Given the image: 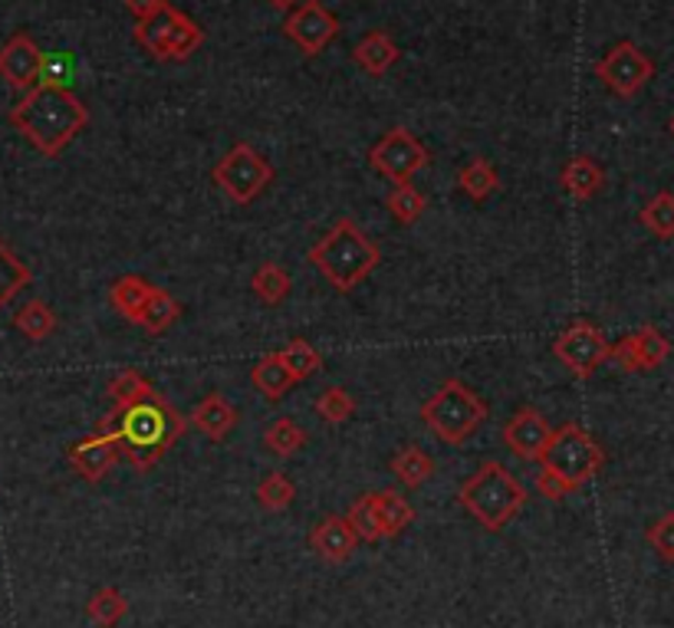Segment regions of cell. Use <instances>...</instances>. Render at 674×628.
Listing matches in <instances>:
<instances>
[{
    "label": "cell",
    "instance_id": "obj_1",
    "mask_svg": "<svg viewBox=\"0 0 674 628\" xmlns=\"http://www.w3.org/2000/svg\"><path fill=\"white\" fill-rule=\"evenodd\" d=\"M191 421L181 412L171 409V402H165L158 392L129 405V409H112L106 419L96 424V431H106L119 441L122 458L136 468V471H149L155 468L171 444L188 431Z\"/></svg>",
    "mask_w": 674,
    "mask_h": 628
},
{
    "label": "cell",
    "instance_id": "obj_2",
    "mask_svg": "<svg viewBox=\"0 0 674 628\" xmlns=\"http://www.w3.org/2000/svg\"><path fill=\"white\" fill-rule=\"evenodd\" d=\"M10 126L40 155L57 158L89 126V109L67 86H33L10 109Z\"/></svg>",
    "mask_w": 674,
    "mask_h": 628
},
{
    "label": "cell",
    "instance_id": "obj_3",
    "mask_svg": "<svg viewBox=\"0 0 674 628\" xmlns=\"http://www.w3.org/2000/svg\"><path fill=\"white\" fill-rule=\"evenodd\" d=\"M306 261L339 293H353L359 283L373 277L381 254H378L373 237H366V230L353 217H339L329 227V234L316 247H309Z\"/></svg>",
    "mask_w": 674,
    "mask_h": 628
},
{
    "label": "cell",
    "instance_id": "obj_4",
    "mask_svg": "<svg viewBox=\"0 0 674 628\" xmlns=\"http://www.w3.org/2000/svg\"><path fill=\"white\" fill-rule=\"evenodd\" d=\"M460 507L490 533L504 530L526 503V488L500 464V461H484L457 490Z\"/></svg>",
    "mask_w": 674,
    "mask_h": 628
},
{
    "label": "cell",
    "instance_id": "obj_5",
    "mask_svg": "<svg viewBox=\"0 0 674 628\" xmlns=\"http://www.w3.org/2000/svg\"><path fill=\"white\" fill-rule=\"evenodd\" d=\"M422 421L435 438L448 444H464L487 421V402L460 379H448L432 399H425Z\"/></svg>",
    "mask_w": 674,
    "mask_h": 628
},
{
    "label": "cell",
    "instance_id": "obj_6",
    "mask_svg": "<svg viewBox=\"0 0 674 628\" xmlns=\"http://www.w3.org/2000/svg\"><path fill=\"white\" fill-rule=\"evenodd\" d=\"M539 464H543V471L556 474L569 490H579L602 471L605 451L586 428H579L576 421H566L563 428L553 431L549 448L543 451Z\"/></svg>",
    "mask_w": 674,
    "mask_h": 628
},
{
    "label": "cell",
    "instance_id": "obj_7",
    "mask_svg": "<svg viewBox=\"0 0 674 628\" xmlns=\"http://www.w3.org/2000/svg\"><path fill=\"white\" fill-rule=\"evenodd\" d=\"M136 40L155 60H188L205 43V30L188 13H181L175 3L165 0L158 13L136 20Z\"/></svg>",
    "mask_w": 674,
    "mask_h": 628
},
{
    "label": "cell",
    "instance_id": "obj_8",
    "mask_svg": "<svg viewBox=\"0 0 674 628\" xmlns=\"http://www.w3.org/2000/svg\"><path fill=\"white\" fill-rule=\"evenodd\" d=\"M274 175H277L274 165L247 141H237L215 165V185L234 205H250L274 181Z\"/></svg>",
    "mask_w": 674,
    "mask_h": 628
},
{
    "label": "cell",
    "instance_id": "obj_9",
    "mask_svg": "<svg viewBox=\"0 0 674 628\" xmlns=\"http://www.w3.org/2000/svg\"><path fill=\"white\" fill-rule=\"evenodd\" d=\"M432 151L415 139L405 126H391L381 139L369 148V165L391 185L412 181L422 168H428Z\"/></svg>",
    "mask_w": 674,
    "mask_h": 628
},
{
    "label": "cell",
    "instance_id": "obj_10",
    "mask_svg": "<svg viewBox=\"0 0 674 628\" xmlns=\"http://www.w3.org/2000/svg\"><path fill=\"white\" fill-rule=\"evenodd\" d=\"M596 76L615 96L632 99V96H638L652 82L655 63H652V57L642 47H635L632 40H622L596 63Z\"/></svg>",
    "mask_w": 674,
    "mask_h": 628
},
{
    "label": "cell",
    "instance_id": "obj_11",
    "mask_svg": "<svg viewBox=\"0 0 674 628\" xmlns=\"http://www.w3.org/2000/svg\"><path fill=\"white\" fill-rule=\"evenodd\" d=\"M553 352H556V359H559L576 379H593L602 369V362L608 359L612 346L605 343V336H602V330L596 323L576 320V323H569V326L556 336Z\"/></svg>",
    "mask_w": 674,
    "mask_h": 628
},
{
    "label": "cell",
    "instance_id": "obj_12",
    "mask_svg": "<svg viewBox=\"0 0 674 628\" xmlns=\"http://www.w3.org/2000/svg\"><path fill=\"white\" fill-rule=\"evenodd\" d=\"M284 33L300 47L306 57H319L339 33V20L319 3V0H300L284 23Z\"/></svg>",
    "mask_w": 674,
    "mask_h": 628
},
{
    "label": "cell",
    "instance_id": "obj_13",
    "mask_svg": "<svg viewBox=\"0 0 674 628\" xmlns=\"http://www.w3.org/2000/svg\"><path fill=\"white\" fill-rule=\"evenodd\" d=\"M43 60H47V53L37 47V40H33L30 33H13V37L0 47V79H3L10 89L30 92L33 86H40Z\"/></svg>",
    "mask_w": 674,
    "mask_h": 628
},
{
    "label": "cell",
    "instance_id": "obj_14",
    "mask_svg": "<svg viewBox=\"0 0 674 628\" xmlns=\"http://www.w3.org/2000/svg\"><path fill=\"white\" fill-rule=\"evenodd\" d=\"M668 355H672V340L662 330H655V326L635 330L632 336L618 340L612 346V352H608V359H615L625 372H652Z\"/></svg>",
    "mask_w": 674,
    "mask_h": 628
},
{
    "label": "cell",
    "instance_id": "obj_15",
    "mask_svg": "<svg viewBox=\"0 0 674 628\" xmlns=\"http://www.w3.org/2000/svg\"><path fill=\"white\" fill-rule=\"evenodd\" d=\"M67 458H70L73 471L86 481V484H99V481L119 464L122 448H119V441H116L112 434H106V431H92L89 438H82V441L70 444Z\"/></svg>",
    "mask_w": 674,
    "mask_h": 628
},
{
    "label": "cell",
    "instance_id": "obj_16",
    "mask_svg": "<svg viewBox=\"0 0 674 628\" xmlns=\"http://www.w3.org/2000/svg\"><path fill=\"white\" fill-rule=\"evenodd\" d=\"M549 438H553V428L536 409H521L504 424V444L521 461H539L543 451L549 448Z\"/></svg>",
    "mask_w": 674,
    "mask_h": 628
},
{
    "label": "cell",
    "instance_id": "obj_17",
    "mask_svg": "<svg viewBox=\"0 0 674 628\" xmlns=\"http://www.w3.org/2000/svg\"><path fill=\"white\" fill-rule=\"evenodd\" d=\"M363 543V537L356 533L353 520L349 517H323L313 533H309V550L326 562H346V559L356 553V547Z\"/></svg>",
    "mask_w": 674,
    "mask_h": 628
},
{
    "label": "cell",
    "instance_id": "obj_18",
    "mask_svg": "<svg viewBox=\"0 0 674 628\" xmlns=\"http://www.w3.org/2000/svg\"><path fill=\"white\" fill-rule=\"evenodd\" d=\"M559 185L573 202H589L596 198L605 185V171L593 155H576L566 161V168L559 171Z\"/></svg>",
    "mask_w": 674,
    "mask_h": 628
},
{
    "label": "cell",
    "instance_id": "obj_19",
    "mask_svg": "<svg viewBox=\"0 0 674 628\" xmlns=\"http://www.w3.org/2000/svg\"><path fill=\"white\" fill-rule=\"evenodd\" d=\"M191 428H198L205 438H211V441H225L227 434L234 431V424H237V409L227 402L225 395H208V399H201L195 409H191Z\"/></svg>",
    "mask_w": 674,
    "mask_h": 628
},
{
    "label": "cell",
    "instance_id": "obj_20",
    "mask_svg": "<svg viewBox=\"0 0 674 628\" xmlns=\"http://www.w3.org/2000/svg\"><path fill=\"white\" fill-rule=\"evenodd\" d=\"M250 382H254V389H257L267 402H280V399L297 385V379H294V372L287 369V362H284L280 352H267V355L250 369Z\"/></svg>",
    "mask_w": 674,
    "mask_h": 628
},
{
    "label": "cell",
    "instance_id": "obj_21",
    "mask_svg": "<svg viewBox=\"0 0 674 628\" xmlns=\"http://www.w3.org/2000/svg\"><path fill=\"white\" fill-rule=\"evenodd\" d=\"M155 290L158 286L146 277L129 274V277H119L109 286V303H112V310L119 316H126L129 323H139V316H142V310H146V303H149Z\"/></svg>",
    "mask_w": 674,
    "mask_h": 628
},
{
    "label": "cell",
    "instance_id": "obj_22",
    "mask_svg": "<svg viewBox=\"0 0 674 628\" xmlns=\"http://www.w3.org/2000/svg\"><path fill=\"white\" fill-rule=\"evenodd\" d=\"M353 57H356V63L366 72L381 76V72H388L398 63L402 50H398V43H395L385 30H373V33H366V37L356 43Z\"/></svg>",
    "mask_w": 674,
    "mask_h": 628
},
{
    "label": "cell",
    "instance_id": "obj_23",
    "mask_svg": "<svg viewBox=\"0 0 674 628\" xmlns=\"http://www.w3.org/2000/svg\"><path fill=\"white\" fill-rule=\"evenodd\" d=\"M373 503H375L378 527H381V537H385V540L402 537V533L412 527V520H415L412 503H408L402 493H395V490H373Z\"/></svg>",
    "mask_w": 674,
    "mask_h": 628
},
{
    "label": "cell",
    "instance_id": "obj_24",
    "mask_svg": "<svg viewBox=\"0 0 674 628\" xmlns=\"http://www.w3.org/2000/svg\"><path fill=\"white\" fill-rule=\"evenodd\" d=\"M391 474L402 481V488L418 490L435 478V461H432L418 444H405V448L391 458Z\"/></svg>",
    "mask_w": 674,
    "mask_h": 628
},
{
    "label": "cell",
    "instance_id": "obj_25",
    "mask_svg": "<svg viewBox=\"0 0 674 628\" xmlns=\"http://www.w3.org/2000/svg\"><path fill=\"white\" fill-rule=\"evenodd\" d=\"M13 326L30 340V343H43L57 333V313L43 303V300H27L17 316H13Z\"/></svg>",
    "mask_w": 674,
    "mask_h": 628
},
{
    "label": "cell",
    "instance_id": "obj_26",
    "mask_svg": "<svg viewBox=\"0 0 674 628\" xmlns=\"http://www.w3.org/2000/svg\"><path fill=\"white\" fill-rule=\"evenodd\" d=\"M129 612V599L116 589V586H102L99 592L89 596L86 602V616L89 622L99 628H116Z\"/></svg>",
    "mask_w": 674,
    "mask_h": 628
},
{
    "label": "cell",
    "instance_id": "obj_27",
    "mask_svg": "<svg viewBox=\"0 0 674 628\" xmlns=\"http://www.w3.org/2000/svg\"><path fill=\"white\" fill-rule=\"evenodd\" d=\"M457 185L470 202H487L500 188V178H497V171H494V165L487 158H474L470 165L460 168Z\"/></svg>",
    "mask_w": 674,
    "mask_h": 628
},
{
    "label": "cell",
    "instance_id": "obj_28",
    "mask_svg": "<svg viewBox=\"0 0 674 628\" xmlns=\"http://www.w3.org/2000/svg\"><path fill=\"white\" fill-rule=\"evenodd\" d=\"M250 290L260 303L267 306H280L290 290H294V277L280 267V264H264L254 277H250Z\"/></svg>",
    "mask_w": 674,
    "mask_h": 628
},
{
    "label": "cell",
    "instance_id": "obj_29",
    "mask_svg": "<svg viewBox=\"0 0 674 628\" xmlns=\"http://www.w3.org/2000/svg\"><path fill=\"white\" fill-rule=\"evenodd\" d=\"M178 316H181V303H178L168 290L158 286V290L151 293V300L146 303V310H142V316H139L136 326H142L146 333L158 336V333H165L168 326H175Z\"/></svg>",
    "mask_w": 674,
    "mask_h": 628
},
{
    "label": "cell",
    "instance_id": "obj_30",
    "mask_svg": "<svg viewBox=\"0 0 674 628\" xmlns=\"http://www.w3.org/2000/svg\"><path fill=\"white\" fill-rule=\"evenodd\" d=\"M33 279V274H30V267L0 241V310L27 286Z\"/></svg>",
    "mask_w": 674,
    "mask_h": 628
},
{
    "label": "cell",
    "instance_id": "obj_31",
    "mask_svg": "<svg viewBox=\"0 0 674 628\" xmlns=\"http://www.w3.org/2000/svg\"><path fill=\"white\" fill-rule=\"evenodd\" d=\"M109 395H112V405H116V409H129V405H136V402L155 395V385H151L142 372L126 369V372H119V375L109 382Z\"/></svg>",
    "mask_w": 674,
    "mask_h": 628
},
{
    "label": "cell",
    "instance_id": "obj_32",
    "mask_svg": "<svg viewBox=\"0 0 674 628\" xmlns=\"http://www.w3.org/2000/svg\"><path fill=\"white\" fill-rule=\"evenodd\" d=\"M385 208H388V214L398 220V224H415L422 214H425V208H428V198L415 188V185H395L391 188V195L385 198Z\"/></svg>",
    "mask_w": 674,
    "mask_h": 628
},
{
    "label": "cell",
    "instance_id": "obj_33",
    "mask_svg": "<svg viewBox=\"0 0 674 628\" xmlns=\"http://www.w3.org/2000/svg\"><path fill=\"white\" fill-rule=\"evenodd\" d=\"M264 444H267V451H270L274 458H294L303 444H306V431H303L294 419H277L267 428Z\"/></svg>",
    "mask_w": 674,
    "mask_h": 628
},
{
    "label": "cell",
    "instance_id": "obj_34",
    "mask_svg": "<svg viewBox=\"0 0 674 628\" xmlns=\"http://www.w3.org/2000/svg\"><path fill=\"white\" fill-rule=\"evenodd\" d=\"M313 409H316V415L326 421V424H343V421H349L356 415V399L346 389L329 385V389L319 392V399L313 402Z\"/></svg>",
    "mask_w": 674,
    "mask_h": 628
},
{
    "label": "cell",
    "instance_id": "obj_35",
    "mask_svg": "<svg viewBox=\"0 0 674 628\" xmlns=\"http://www.w3.org/2000/svg\"><path fill=\"white\" fill-rule=\"evenodd\" d=\"M642 224L655 234V237H662V241H672L674 237V195L672 192H658L645 208H642Z\"/></svg>",
    "mask_w": 674,
    "mask_h": 628
},
{
    "label": "cell",
    "instance_id": "obj_36",
    "mask_svg": "<svg viewBox=\"0 0 674 628\" xmlns=\"http://www.w3.org/2000/svg\"><path fill=\"white\" fill-rule=\"evenodd\" d=\"M297 500V484L284 474V471H274V474H267L264 481H260V488H257V503L264 507V510H287L290 503Z\"/></svg>",
    "mask_w": 674,
    "mask_h": 628
},
{
    "label": "cell",
    "instance_id": "obj_37",
    "mask_svg": "<svg viewBox=\"0 0 674 628\" xmlns=\"http://www.w3.org/2000/svg\"><path fill=\"white\" fill-rule=\"evenodd\" d=\"M280 355H284V362H287V369L294 372L297 382L313 379V375L323 369V355H319V350H316L313 343H306V340H290V343L280 350Z\"/></svg>",
    "mask_w": 674,
    "mask_h": 628
},
{
    "label": "cell",
    "instance_id": "obj_38",
    "mask_svg": "<svg viewBox=\"0 0 674 628\" xmlns=\"http://www.w3.org/2000/svg\"><path fill=\"white\" fill-rule=\"evenodd\" d=\"M346 517L353 520L356 533H359V537H363L366 543H378V540H385V537H381V527H378V513H375L373 493H363V497H356Z\"/></svg>",
    "mask_w": 674,
    "mask_h": 628
},
{
    "label": "cell",
    "instance_id": "obj_39",
    "mask_svg": "<svg viewBox=\"0 0 674 628\" xmlns=\"http://www.w3.org/2000/svg\"><path fill=\"white\" fill-rule=\"evenodd\" d=\"M645 540L658 553V559L674 562V510L662 513L658 520H652V527L645 530Z\"/></svg>",
    "mask_w": 674,
    "mask_h": 628
},
{
    "label": "cell",
    "instance_id": "obj_40",
    "mask_svg": "<svg viewBox=\"0 0 674 628\" xmlns=\"http://www.w3.org/2000/svg\"><path fill=\"white\" fill-rule=\"evenodd\" d=\"M70 72H73V60L67 57V53H50L47 60H43V76H40V82H47V86H67L70 82ZM70 89V86H67Z\"/></svg>",
    "mask_w": 674,
    "mask_h": 628
},
{
    "label": "cell",
    "instance_id": "obj_41",
    "mask_svg": "<svg viewBox=\"0 0 674 628\" xmlns=\"http://www.w3.org/2000/svg\"><path fill=\"white\" fill-rule=\"evenodd\" d=\"M536 490H539L543 500H563L566 493H573V490L566 488L556 474H549V471H539V474H536Z\"/></svg>",
    "mask_w": 674,
    "mask_h": 628
},
{
    "label": "cell",
    "instance_id": "obj_42",
    "mask_svg": "<svg viewBox=\"0 0 674 628\" xmlns=\"http://www.w3.org/2000/svg\"><path fill=\"white\" fill-rule=\"evenodd\" d=\"M126 7L132 10L136 20H146V17L158 13V10L165 7V0H126Z\"/></svg>",
    "mask_w": 674,
    "mask_h": 628
},
{
    "label": "cell",
    "instance_id": "obj_43",
    "mask_svg": "<svg viewBox=\"0 0 674 628\" xmlns=\"http://www.w3.org/2000/svg\"><path fill=\"white\" fill-rule=\"evenodd\" d=\"M300 0H270V7H277V10H290V7H297Z\"/></svg>",
    "mask_w": 674,
    "mask_h": 628
},
{
    "label": "cell",
    "instance_id": "obj_44",
    "mask_svg": "<svg viewBox=\"0 0 674 628\" xmlns=\"http://www.w3.org/2000/svg\"><path fill=\"white\" fill-rule=\"evenodd\" d=\"M672 136H674V119H672Z\"/></svg>",
    "mask_w": 674,
    "mask_h": 628
}]
</instances>
